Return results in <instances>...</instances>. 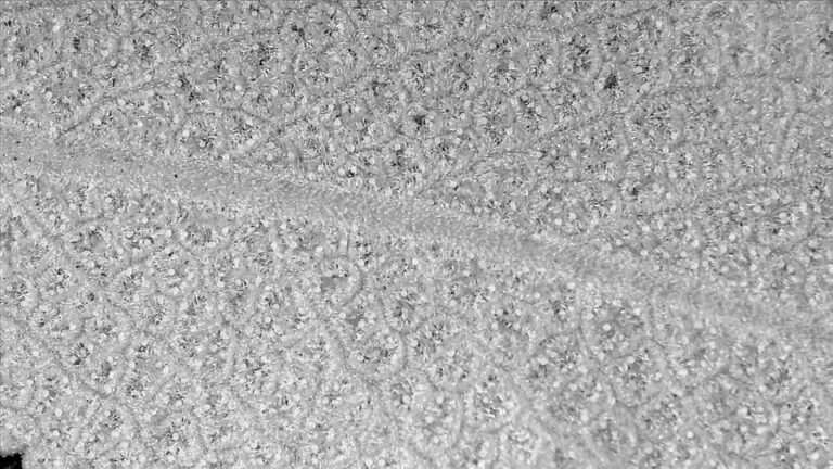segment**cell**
I'll use <instances>...</instances> for the list:
<instances>
[{"mask_svg":"<svg viewBox=\"0 0 833 469\" xmlns=\"http://www.w3.org/2000/svg\"><path fill=\"white\" fill-rule=\"evenodd\" d=\"M321 318L300 291L292 274L280 275L261 286L249 318L251 338L278 351L289 346Z\"/></svg>","mask_w":833,"mask_h":469,"instance_id":"cell-1","label":"cell"},{"mask_svg":"<svg viewBox=\"0 0 833 469\" xmlns=\"http://www.w3.org/2000/svg\"><path fill=\"white\" fill-rule=\"evenodd\" d=\"M465 426L460 393L434 389L401 431L412 448L432 467L457 442Z\"/></svg>","mask_w":833,"mask_h":469,"instance_id":"cell-2","label":"cell"},{"mask_svg":"<svg viewBox=\"0 0 833 469\" xmlns=\"http://www.w3.org/2000/svg\"><path fill=\"white\" fill-rule=\"evenodd\" d=\"M461 396L465 424L490 432L529 407L512 372L490 362Z\"/></svg>","mask_w":833,"mask_h":469,"instance_id":"cell-3","label":"cell"},{"mask_svg":"<svg viewBox=\"0 0 833 469\" xmlns=\"http://www.w3.org/2000/svg\"><path fill=\"white\" fill-rule=\"evenodd\" d=\"M318 386L317 381L283 363L277 389L258 406L261 432L291 447L313 409Z\"/></svg>","mask_w":833,"mask_h":469,"instance_id":"cell-4","label":"cell"},{"mask_svg":"<svg viewBox=\"0 0 833 469\" xmlns=\"http://www.w3.org/2000/svg\"><path fill=\"white\" fill-rule=\"evenodd\" d=\"M321 320L345 306L364 286L366 274L354 259L323 257L292 274Z\"/></svg>","mask_w":833,"mask_h":469,"instance_id":"cell-5","label":"cell"},{"mask_svg":"<svg viewBox=\"0 0 833 469\" xmlns=\"http://www.w3.org/2000/svg\"><path fill=\"white\" fill-rule=\"evenodd\" d=\"M291 449L296 467H355L360 457L356 434L316 409L306 419Z\"/></svg>","mask_w":833,"mask_h":469,"instance_id":"cell-6","label":"cell"},{"mask_svg":"<svg viewBox=\"0 0 833 469\" xmlns=\"http://www.w3.org/2000/svg\"><path fill=\"white\" fill-rule=\"evenodd\" d=\"M313 409L335 419L357 436L381 406L373 384L344 366L320 382Z\"/></svg>","mask_w":833,"mask_h":469,"instance_id":"cell-7","label":"cell"},{"mask_svg":"<svg viewBox=\"0 0 833 469\" xmlns=\"http://www.w3.org/2000/svg\"><path fill=\"white\" fill-rule=\"evenodd\" d=\"M593 378L584 370L558 392L533 409L555 434L577 435L590 421L591 404L598 395L590 392Z\"/></svg>","mask_w":833,"mask_h":469,"instance_id":"cell-8","label":"cell"},{"mask_svg":"<svg viewBox=\"0 0 833 469\" xmlns=\"http://www.w3.org/2000/svg\"><path fill=\"white\" fill-rule=\"evenodd\" d=\"M345 366L371 384H376L407 365L401 333L383 326L360 344L344 352Z\"/></svg>","mask_w":833,"mask_h":469,"instance_id":"cell-9","label":"cell"},{"mask_svg":"<svg viewBox=\"0 0 833 469\" xmlns=\"http://www.w3.org/2000/svg\"><path fill=\"white\" fill-rule=\"evenodd\" d=\"M551 432L531 407L497 431L496 468H537Z\"/></svg>","mask_w":833,"mask_h":469,"instance_id":"cell-10","label":"cell"},{"mask_svg":"<svg viewBox=\"0 0 833 469\" xmlns=\"http://www.w3.org/2000/svg\"><path fill=\"white\" fill-rule=\"evenodd\" d=\"M280 353L285 365L319 384L345 366L344 351L323 320Z\"/></svg>","mask_w":833,"mask_h":469,"instance_id":"cell-11","label":"cell"},{"mask_svg":"<svg viewBox=\"0 0 833 469\" xmlns=\"http://www.w3.org/2000/svg\"><path fill=\"white\" fill-rule=\"evenodd\" d=\"M324 322L344 352L360 344L387 325L380 296L367 283L345 306Z\"/></svg>","mask_w":833,"mask_h":469,"instance_id":"cell-12","label":"cell"},{"mask_svg":"<svg viewBox=\"0 0 833 469\" xmlns=\"http://www.w3.org/2000/svg\"><path fill=\"white\" fill-rule=\"evenodd\" d=\"M581 371L575 359L549 353L522 363L512 375L529 407L534 408Z\"/></svg>","mask_w":833,"mask_h":469,"instance_id":"cell-13","label":"cell"},{"mask_svg":"<svg viewBox=\"0 0 833 469\" xmlns=\"http://www.w3.org/2000/svg\"><path fill=\"white\" fill-rule=\"evenodd\" d=\"M373 386L381 408L400 426L435 389L425 371L408 365Z\"/></svg>","mask_w":833,"mask_h":469,"instance_id":"cell-14","label":"cell"},{"mask_svg":"<svg viewBox=\"0 0 833 469\" xmlns=\"http://www.w3.org/2000/svg\"><path fill=\"white\" fill-rule=\"evenodd\" d=\"M486 357L469 346H450L426 370L436 389L463 393L488 365Z\"/></svg>","mask_w":833,"mask_h":469,"instance_id":"cell-15","label":"cell"},{"mask_svg":"<svg viewBox=\"0 0 833 469\" xmlns=\"http://www.w3.org/2000/svg\"><path fill=\"white\" fill-rule=\"evenodd\" d=\"M497 432L464 426L453 446L439 458L438 468H496Z\"/></svg>","mask_w":833,"mask_h":469,"instance_id":"cell-16","label":"cell"},{"mask_svg":"<svg viewBox=\"0 0 833 469\" xmlns=\"http://www.w3.org/2000/svg\"><path fill=\"white\" fill-rule=\"evenodd\" d=\"M405 339L407 365L425 371L446 350L450 333L443 318L425 320Z\"/></svg>","mask_w":833,"mask_h":469,"instance_id":"cell-17","label":"cell"},{"mask_svg":"<svg viewBox=\"0 0 833 469\" xmlns=\"http://www.w3.org/2000/svg\"><path fill=\"white\" fill-rule=\"evenodd\" d=\"M355 467L424 468L432 466L405 439H401L373 453L360 455Z\"/></svg>","mask_w":833,"mask_h":469,"instance_id":"cell-18","label":"cell"},{"mask_svg":"<svg viewBox=\"0 0 833 469\" xmlns=\"http://www.w3.org/2000/svg\"><path fill=\"white\" fill-rule=\"evenodd\" d=\"M587 448L578 435L555 434L550 440L537 468H568L586 465Z\"/></svg>","mask_w":833,"mask_h":469,"instance_id":"cell-19","label":"cell"}]
</instances>
